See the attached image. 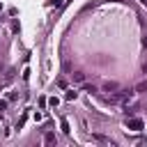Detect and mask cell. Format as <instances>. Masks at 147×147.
<instances>
[{"instance_id": "6da1fadb", "label": "cell", "mask_w": 147, "mask_h": 147, "mask_svg": "<svg viewBox=\"0 0 147 147\" xmlns=\"http://www.w3.org/2000/svg\"><path fill=\"white\" fill-rule=\"evenodd\" d=\"M126 129L129 131H142L145 129V122L140 117H131V119H126Z\"/></svg>"}, {"instance_id": "7a4b0ae2", "label": "cell", "mask_w": 147, "mask_h": 147, "mask_svg": "<svg viewBox=\"0 0 147 147\" xmlns=\"http://www.w3.org/2000/svg\"><path fill=\"white\" fill-rule=\"evenodd\" d=\"M117 90H119V83H115V80H106V83H103V92H110V94H113V92H117Z\"/></svg>"}, {"instance_id": "3957f363", "label": "cell", "mask_w": 147, "mask_h": 147, "mask_svg": "<svg viewBox=\"0 0 147 147\" xmlns=\"http://www.w3.org/2000/svg\"><path fill=\"white\" fill-rule=\"evenodd\" d=\"M60 129H62V133H67V136H69V133H71V129H69V122H67V119H64V117H62V119H60Z\"/></svg>"}, {"instance_id": "277c9868", "label": "cell", "mask_w": 147, "mask_h": 147, "mask_svg": "<svg viewBox=\"0 0 147 147\" xmlns=\"http://www.w3.org/2000/svg\"><path fill=\"white\" fill-rule=\"evenodd\" d=\"M76 96H78V92H76V90H67V94H64V99H67V101H74Z\"/></svg>"}, {"instance_id": "5b68a950", "label": "cell", "mask_w": 147, "mask_h": 147, "mask_svg": "<svg viewBox=\"0 0 147 147\" xmlns=\"http://www.w3.org/2000/svg\"><path fill=\"white\" fill-rule=\"evenodd\" d=\"M55 140H57V138H55V133H46V136H44V142H46V145H53Z\"/></svg>"}, {"instance_id": "8992f818", "label": "cell", "mask_w": 147, "mask_h": 147, "mask_svg": "<svg viewBox=\"0 0 147 147\" xmlns=\"http://www.w3.org/2000/svg\"><path fill=\"white\" fill-rule=\"evenodd\" d=\"M74 83H85V74L76 71V74H74Z\"/></svg>"}, {"instance_id": "52a82bcc", "label": "cell", "mask_w": 147, "mask_h": 147, "mask_svg": "<svg viewBox=\"0 0 147 147\" xmlns=\"http://www.w3.org/2000/svg\"><path fill=\"white\" fill-rule=\"evenodd\" d=\"M48 106H51V108H57V106H60V99H57V96H48Z\"/></svg>"}, {"instance_id": "ba28073f", "label": "cell", "mask_w": 147, "mask_h": 147, "mask_svg": "<svg viewBox=\"0 0 147 147\" xmlns=\"http://www.w3.org/2000/svg\"><path fill=\"white\" fill-rule=\"evenodd\" d=\"M83 90H85V92H90V94H94V92H96V87H94V85H90V83H83Z\"/></svg>"}, {"instance_id": "9c48e42d", "label": "cell", "mask_w": 147, "mask_h": 147, "mask_svg": "<svg viewBox=\"0 0 147 147\" xmlns=\"http://www.w3.org/2000/svg\"><path fill=\"white\" fill-rule=\"evenodd\" d=\"M5 108H7V101H0V113H2Z\"/></svg>"}, {"instance_id": "30bf717a", "label": "cell", "mask_w": 147, "mask_h": 147, "mask_svg": "<svg viewBox=\"0 0 147 147\" xmlns=\"http://www.w3.org/2000/svg\"><path fill=\"white\" fill-rule=\"evenodd\" d=\"M62 2H64V0H53V5H55V7H60Z\"/></svg>"}, {"instance_id": "8fae6325", "label": "cell", "mask_w": 147, "mask_h": 147, "mask_svg": "<svg viewBox=\"0 0 147 147\" xmlns=\"http://www.w3.org/2000/svg\"><path fill=\"white\" fill-rule=\"evenodd\" d=\"M140 2H142V5H147V0H140Z\"/></svg>"}, {"instance_id": "7c38bea8", "label": "cell", "mask_w": 147, "mask_h": 147, "mask_svg": "<svg viewBox=\"0 0 147 147\" xmlns=\"http://www.w3.org/2000/svg\"><path fill=\"white\" fill-rule=\"evenodd\" d=\"M142 69H145V71H147V64H145V67H142Z\"/></svg>"}]
</instances>
